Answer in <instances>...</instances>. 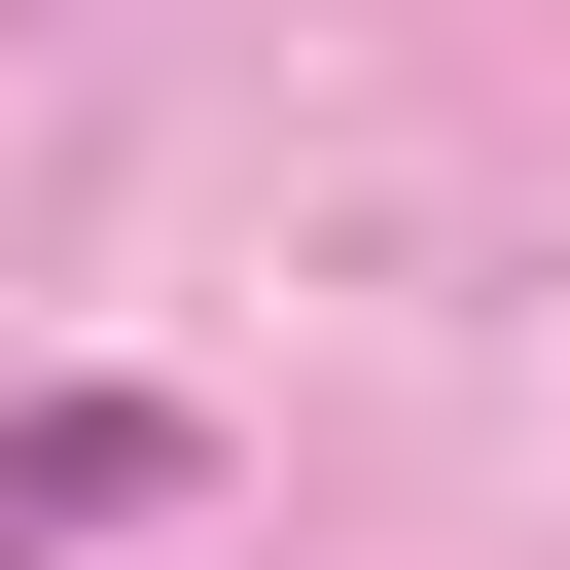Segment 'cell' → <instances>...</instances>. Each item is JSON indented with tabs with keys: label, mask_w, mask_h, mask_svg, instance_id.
<instances>
[{
	"label": "cell",
	"mask_w": 570,
	"mask_h": 570,
	"mask_svg": "<svg viewBox=\"0 0 570 570\" xmlns=\"http://www.w3.org/2000/svg\"><path fill=\"white\" fill-rule=\"evenodd\" d=\"M214 499V428L178 392H0V570H71V534H178Z\"/></svg>",
	"instance_id": "1"
}]
</instances>
